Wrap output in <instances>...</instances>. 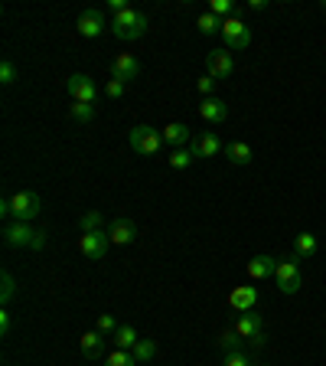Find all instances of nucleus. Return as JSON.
Returning a JSON list of instances; mask_svg holds the SVG:
<instances>
[{
    "label": "nucleus",
    "mask_w": 326,
    "mask_h": 366,
    "mask_svg": "<svg viewBox=\"0 0 326 366\" xmlns=\"http://www.w3.org/2000/svg\"><path fill=\"white\" fill-rule=\"evenodd\" d=\"M147 27H150V17L134 7H128L124 13H114V20H111V30L118 39H140L147 33Z\"/></svg>",
    "instance_id": "obj_1"
},
{
    "label": "nucleus",
    "mask_w": 326,
    "mask_h": 366,
    "mask_svg": "<svg viewBox=\"0 0 326 366\" xmlns=\"http://www.w3.org/2000/svg\"><path fill=\"white\" fill-rule=\"evenodd\" d=\"M130 148L140 157H154L163 148V134L157 128H150V124H137V128H130Z\"/></svg>",
    "instance_id": "obj_2"
},
{
    "label": "nucleus",
    "mask_w": 326,
    "mask_h": 366,
    "mask_svg": "<svg viewBox=\"0 0 326 366\" xmlns=\"http://www.w3.org/2000/svg\"><path fill=\"white\" fill-rule=\"evenodd\" d=\"M235 334L242 340H248L252 347H264V320H261V314H254V311H245V314H238L235 318Z\"/></svg>",
    "instance_id": "obj_3"
},
{
    "label": "nucleus",
    "mask_w": 326,
    "mask_h": 366,
    "mask_svg": "<svg viewBox=\"0 0 326 366\" xmlns=\"http://www.w3.org/2000/svg\"><path fill=\"white\" fill-rule=\"evenodd\" d=\"M111 249V235L108 229H98V233H82L79 235V252L88 259V262H102Z\"/></svg>",
    "instance_id": "obj_4"
},
{
    "label": "nucleus",
    "mask_w": 326,
    "mask_h": 366,
    "mask_svg": "<svg viewBox=\"0 0 326 366\" xmlns=\"http://www.w3.org/2000/svg\"><path fill=\"white\" fill-rule=\"evenodd\" d=\"M10 200H13V223H29V219H36L43 213V200L33 190H20Z\"/></svg>",
    "instance_id": "obj_5"
},
{
    "label": "nucleus",
    "mask_w": 326,
    "mask_h": 366,
    "mask_svg": "<svg viewBox=\"0 0 326 366\" xmlns=\"http://www.w3.org/2000/svg\"><path fill=\"white\" fill-rule=\"evenodd\" d=\"M274 278H278V288L284 294H297L300 288H304V272H300V265L294 262V259H287V262H278V272H274Z\"/></svg>",
    "instance_id": "obj_6"
},
{
    "label": "nucleus",
    "mask_w": 326,
    "mask_h": 366,
    "mask_svg": "<svg viewBox=\"0 0 326 366\" xmlns=\"http://www.w3.org/2000/svg\"><path fill=\"white\" fill-rule=\"evenodd\" d=\"M222 39L229 49H248L252 46V30L245 27L238 17L222 20Z\"/></svg>",
    "instance_id": "obj_7"
},
{
    "label": "nucleus",
    "mask_w": 326,
    "mask_h": 366,
    "mask_svg": "<svg viewBox=\"0 0 326 366\" xmlns=\"http://www.w3.org/2000/svg\"><path fill=\"white\" fill-rule=\"evenodd\" d=\"M65 89H69V95H72L75 102H85V105H95V98H98V89H95V82L88 79L85 72H75L69 82H65Z\"/></svg>",
    "instance_id": "obj_8"
},
{
    "label": "nucleus",
    "mask_w": 326,
    "mask_h": 366,
    "mask_svg": "<svg viewBox=\"0 0 326 366\" xmlns=\"http://www.w3.org/2000/svg\"><path fill=\"white\" fill-rule=\"evenodd\" d=\"M189 150H193V157L199 160V157H215V154H222L225 150V144L219 141V134H212V131H203V134H196L193 141H189Z\"/></svg>",
    "instance_id": "obj_9"
},
{
    "label": "nucleus",
    "mask_w": 326,
    "mask_h": 366,
    "mask_svg": "<svg viewBox=\"0 0 326 366\" xmlns=\"http://www.w3.org/2000/svg\"><path fill=\"white\" fill-rule=\"evenodd\" d=\"M75 27H79V33H82L85 39H98L104 33V17H102V10H82L79 13V20H75Z\"/></svg>",
    "instance_id": "obj_10"
},
{
    "label": "nucleus",
    "mask_w": 326,
    "mask_h": 366,
    "mask_svg": "<svg viewBox=\"0 0 326 366\" xmlns=\"http://www.w3.org/2000/svg\"><path fill=\"white\" fill-rule=\"evenodd\" d=\"M33 239H36V229L29 223H10L7 229H4V242H7L10 249H29Z\"/></svg>",
    "instance_id": "obj_11"
},
{
    "label": "nucleus",
    "mask_w": 326,
    "mask_h": 366,
    "mask_svg": "<svg viewBox=\"0 0 326 366\" xmlns=\"http://www.w3.org/2000/svg\"><path fill=\"white\" fill-rule=\"evenodd\" d=\"M205 69L212 79H229L235 72V63H232V53L229 49H212L209 56H205Z\"/></svg>",
    "instance_id": "obj_12"
},
{
    "label": "nucleus",
    "mask_w": 326,
    "mask_h": 366,
    "mask_svg": "<svg viewBox=\"0 0 326 366\" xmlns=\"http://www.w3.org/2000/svg\"><path fill=\"white\" fill-rule=\"evenodd\" d=\"M199 118L209 124H225L229 122V105H225L222 98L209 95V98H203V105H199Z\"/></svg>",
    "instance_id": "obj_13"
},
{
    "label": "nucleus",
    "mask_w": 326,
    "mask_h": 366,
    "mask_svg": "<svg viewBox=\"0 0 326 366\" xmlns=\"http://www.w3.org/2000/svg\"><path fill=\"white\" fill-rule=\"evenodd\" d=\"M137 75H140V63L130 56V53H121V56L111 63V79H118V82L128 85L130 79H137Z\"/></svg>",
    "instance_id": "obj_14"
},
{
    "label": "nucleus",
    "mask_w": 326,
    "mask_h": 366,
    "mask_svg": "<svg viewBox=\"0 0 326 366\" xmlns=\"http://www.w3.org/2000/svg\"><path fill=\"white\" fill-rule=\"evenodd\" d=\"M104 344H108V337L98 334V330H88V334H82V340H79L85 360H104Z\"/></svg>",
    "instance_id": "obj_15"
},
{
    "label": "nucleus",
    "mask_w": 326,
    "mask_h": 366,
    "mask_svg": "<svg viewBox=\"0 0 326 366\" xmlns=\"http://www.w3.org/2000/svg\"><path fill=\"white\" fill-rule=\"evenodd\" d=\"M108 235H111L114 245H130L134 239H137V226L130 223V219L118 216V219H111V226H108Z\"/></svg>",
    "instance_id": "obj_16"
},
{
    "label": "nucleus",
    "mask_w": 326,
    "mask_h": 366,
    "mask_svg": "<svg viewBox=\"0 0 326 366\" xmlns=\"http://www.w3.org/2000/svg\"><path fill=\"white\" fill-rule=\"evenodd\" d=\"M229 304H232V311H238V314L254 311V304H258V288H254V285H242V288H235V292L229 294Z\"/></svg>",
    "instance_id": "obj_17"
},
{
    "label": "nucleus",
    "mask_w": 326,
    "mask_h": 366,
    "mask_svg": "<svg viewBox=\"0 0 326 366\" xmlns=\"http://www.w3.org/2000/svg\"><path fill=\"white\" fill-rule=\"evenodd\" d=\"M317 249H320L317 235H313V233H300L297 239H294V252H290V259H294V262L313 259V255H317Z\"/></svg>",
    "instance_id": "obj_18"
},
{
    "label": "nucleus",
    "mask_w": 326,
    "mask_h": 366,
    "mask_svg": "<svg viewBox=\"0 0 326 366\" xmlns=\"http://www.w3.org/2000/svg\"><path fill=\"white\" fill-rule=\"evenodd\" d=\"M274 272H278V259H271V255H254L252 262H248V275H252L254 282H264Z\"/></svg>",
    "instance_id": "obj_19"
},
{
    "label": "nucleus",
    "mask_w": 326,
    "mask_h": 366,
    "mask_svg": "<svg viewBox=\"0 0 326 366\" xmlns=\"http://www.w3.org/2000/svg\"><path fill=\"white\" fill-rule=\"evenodd\" d=\"M160 134H163V144H170L173 150L183 148L186 141H193V138H189V128H186V124H177V122L167 124V128H163Z\"/></svg>",
    "instance_id": "obj_20"
},
{
    "label": "nucleus",
    "mask_w": 326,
    "mask_h": 366,
    "mask_svg": "<svg viewBox=\"0 0 326 366\" xmlns=\"http://www.w3.org/2000/svg\"><path fill=\"white\" fill-rule=\"evenodd\" d=\"M225 157L232 160V164H238V167H245V164H252L254 150L245 141H232V144H225Z\"/></svg>",
    "instance_id": "obj_21"
},
{
    "label": "nucleus",
    "mask_w": 326,
    "mask_h": 366,
    "mask_svg": "<svg viewBox=\"0 0 326 366\" xmlns=\"http://www.w3.org/2000/svg\"><path fill=\"white\" fill-rule=\"evenodd\" d=\"M137 340H140L137 330L130 327V324H121V327L111 334V344H114L118 350H134V347H137Z\"/></svg>",
    "instance_id": "obj_22"
},
{
    "label": "nucleus",
    "mask_w": 326,
    "mask_h": 366,
    "mask_svg": "<svg viewBox=\"0 0 326 366\" xmlns=\"http://www.w3.org/2000/svg\"><path fill=\"white\" fill-rule=\"evenodd\" d=\"M193 150H189V148H177V150H173V154H170V167H173V170H189V167H193Z\"/></svg>",
    "instance_id": "obj_23"
},
{
    "label": "nucleus",
    "mask_w": 326,
    "mask_h": 366,
    "mask_svg": "<svg viewBox=\"0 0 326 366\" xmlns=\"http://www.w3.org/2000/svg\"><path fill=\"white\" fill-rule=\"evenodd\" d=\"M130 353H134L137 363H150V360L157 357V344H154V340H137V347L130 350Z\"/></svg>",
    "instance_id": "obj_24"
},
{
    "label": "nucleus",
    "mask_w": 326,
    "mask_h": 366,
    "mask_svg": "<svg viewBox=\"0 0 326 366\" xmlns=\"http://www.w3.org/2000/svg\"><path fill=\"white\" fill-rule=\"evenodd\" d=\"M102 226H104V216L98 213V209H88V213L79 219V229H82V233H98Z\"/></svg>",
    "instance_id": "obj_25"
},
{
    "label": "nucleus",
    "mask_w": 326,
    "mask_h": 366,
    "mask_svg": "<svg viewBox=\"0 0 326 366\" xmlns=\"http://www.w3.org/2000/svg\"><path fill=\"white\" fill-rule=\"evenodd\" d=\"M69 115H72V122L79 124H88L95 118V105H85V102H75L72 108H69Z\"/></svg>",
    "instance_id": "obj_26"
},
{
    "label": "nucleus",
    "mask_w": 326,
    "mask_h": 366,
    "mask_svg": "<svg viewBox=\"0 0 326 366\" xmlns=\"http://www.w3.org/2000/svg\"><path fill=\"white\" fill-rule=\"evenodd\" d=\"M199 33H203V37L222 33V20L215 17V13H203V17H199Z\"/></svg>",
    "instance_id": "obj_27"
},
{
    "label": "nucleus",
    "mask_w": 326,
    "mask_h": 366,
    "mask_svg": "<svg viewBox=\"0 0 326 366\" xmlns=\"http://www.w3.org/2000/svg\"><path fill=\"white\" fill-rule=\"evenodd\" d=\"M104 366H137V360H134L130 350H114V353L104 357Z\"/></svg>",
    "instance_id": "obj_28"
},
{
    "label": "nucleus",
    "mask_w": 326,
    "mask_h": 366,
    "mask_svg": "<svg viewBox=\"0 0 326 366\" xmlns=\"http://www.w3.org/2000/svg\"><path fill=\"white\" fill-rule=\"evenodd\" d=\"M13 294H17V278L10 272H4V278H0V301L4 304H10L13 301Z\"/></svg>",
    "instance_id": "obj_29"
},
{
    "label": "nucleus",
    "mask_w": 326,
    "mask_h": 366,
    "mask_svg": "<svg viewBox=\"0 0 326 366\" xmlns=\"http://www.w3.org/2000/svg\"><path fill=\"white\" fill-rule=\"evenodd\" d=\"M219 347L225 350V353H235V350H242V337L232 330H222V337H219Z\"/></svg>",
    "instance_id": "obj_30"
},
{
    "label": "nucleus",
    "mask_w": 326,
    "mask_h": 366,
    "mask_svg": "<svg viewBox=\"0 0 326 366\" xmlns=\"http://www.w3.org/2000/svg\"><path fill=\"white\" fill-rule=\"evenodd\" d=\"M209 13H215L219 20H232L235 4L232 0H212V4H209Z\"/></svg>",
    "instance_id": "obj_31"
},
{
    "label": "nucleus",
    "mask_w": 326,
    "mask_h": 366,
    "mask_svg": "<svg viewBox=\"0 0 326 366\" xmlns=\"http://www.w3.org/2000/svg\"><path fill=\"white\" fill-rule=\"evenodd\" d=\"M225 366H254V360H252V353L235 350V353H225Z\"/></svg>",
    "instance_id": "obj_32"
},
{
    "label": "nucleus",
    "mask_w": 326,
    "mask_h": 366,
    "mask_svg": "<svg viewBox=\"0 0 326 366\" xmlns=\"http://www.w3.org/2000/svg\"><path fill=\"white\" fill-rule=\"evenodd\" d=\"M0 82L4 85L17 82V66H13V59H4V63H0Z\"/></svg>",
    "instance_id": "obj_33"
},
{
    "label": "nucleus",
    "mask_w": 326,
    "mask_h": 366,
    "mask_svg": "<svg viewBox=\"0 0 326 366\" xmlns=\"http://www.w3.org/2000/svg\"><path fill=\"white\" fill-rule=\"evenodd\" d=\"M118 327H121V324H114L111 314H102V318H98V327H95V330H98V334H104V337H111Z\"/></svg>",
    "instance_id": "obj_34"
},
{
    "label": "nucleus",
    "mask_w": 326,
    "mask_h": 366,
    "mask_svg": "<svg viewBox=\"0 0 326 366\" xmlns=\"http://www.w3.org/2000/svg\"><path fill=\"white\" fill-rule=\"evenodd\" d=\"M104 95H108V98H121V95H124V82H118V79H108V85H104Z\"/></svg>",
    "instance_id": "obj_35"
},
{
    "label": "nucleus",
    "mask_w": 326,
    "mask_h": 366,
    "mask_svg": "<svg viewBox=\"0 0 326 366\" xmlns=\"http://www.w3.org/2000/svg\"><path fill=\"white\" fill-rule=\"evenodd\" d=\"M196 89L203 92V98H209V95H212V89H215V79H212V75H203V79L196 82Z\"/></svg>",
    "instance_id": "obj_36"
},
{
    "label": "nucleus",
    "mask_w": 326,
    "mask_h": 366,
    "mask_svg": "<svg viewBox=\"0 0 326 366\" xmlns=\"http://www.w3.org/2000/svg\"><path fill=\"white\" fill-rule=\"evenodd\" d=\"M43 245H46V229H36V239H33V245H29V249H33V252H39Z\"/></svg>",
    "instance_id": "obj_37"
},
{
    "label": "nucleus",
    "mask_w": 326,
    "mask_h": 366,
    "mask_svg": "<svg viewBox=\"0 0 326 366\" xmlns=\"http://www.w3.org/2000/svg\"><path fill=\"white\" fill-rule=\"evenodd\" d=\"M0 334H4V337H7V334H10V314H7V311L0 314Z\"/></svg>",
    "instance_id": "obj_38"
},
{
    "label": "nucleus",
    "mask_w": 326,
    "mask_h": 366,
    "mask_svg": "<svg viewBox=\"0 0 326 366\" xmlns=\"http://www.w3.org/2000/svg\"><path fill=\"white\" fill-rule=\"evenodd\" d=\"M271 4L268 0H252V4H248V10H268Z\"/></svg>",
    "instance_id": "obj_39"
},
{
    "label": "nucleus",
    "mask_w": 326,
    "mask_h": 366,
    "mask_svg": "<svg viewBox=\"0 0 326 366\" xmlns=\"http://www.w3.org/2000/svg\"><path fill=\"white\" fill-rule=\"evenodd\" d=\"M320 7H323V10H326V0H323V4H320Z\"/></svg>",
    "instance_id": "obj_40"
}]
</instances>
